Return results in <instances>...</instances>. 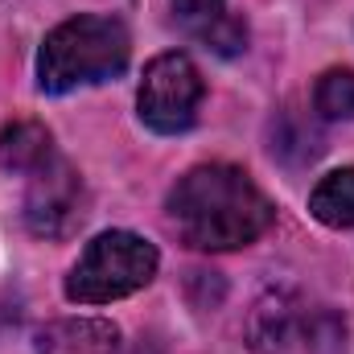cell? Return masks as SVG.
Returning a JSON list of instances; mask_svg holds the SVG:
<instances>
[{
    "label": "cell",
    "mask_w": 354,
    "mask_h": 354,
    "mask_svg": "<svg viewBox=\"0 0 354 354\" xmlns=\"http://www.w3.org/2000/svg\"><path fill=\"white\" fill-rule=\"evenodd\" d=\"M292 326H297V317H292V305L284 301V297H268L256 305V313H252V346L260 354H284L292 342Z\"/></svg>",
    "instance_id": "obj_9"
},
{
    "label": "cell",
    "mask_w": 354,
    "mask_h": 354,
    "mask_svg": "<svg viewBox=\"0 0 354 354\" xmlns=\"http://www.w3.org/2000/svg\"><path fill=\"white\" fill-rule=\"evenodd\" d=\"M309 214L334 231L354 227V169H334L322 177L309 194Z\"/></svg>",
    "instance_id": "obj_8"
},
{
    "label": "cell",
    "mask_w": 354,
    "mask_h": 354,
    "mask_svg": "<svg viewBox=\"0 0 354 354\" xmlns=\"http://www.w3.org/2000/svg\"><path fill=\"white\" fill-rule=\"evenodd\" d=\"M313 107L322 120H354V71H326L313 87Z\"/></svg>",
    "instance_id": "obj_10"
},
{
    "label": "cell",
    "mask_w": 354,
    "mask_h": 354,
    "mask_svg": "<svg viewBox=\"0 0 354 354\" xmlns=\"http://www.w3.org/2000/svg\"><path fill=\"white\" fill-rule=\"evenodd\" d=\"M157 248L136 231H103L95 235L66 276V297L75 305H111L120 297L140 292L157 276Z\"/></svg>",
    "instance_id": "obj_3"
},
{
    "label": "cell",
    "mask_w": 354,
    "mask_h": 354,
    "mask_svg": "<svg viewBox=\"0 0 354 354\" xmlns=\"http://www.w3.org/2000/svg\"><path fill=\"white\" fill-rule=\"evenodd\" d=\"M169 223L198 252H235L264 235L276 218L268 194L235 165H198L169 189Z\"/></svg>",
    "instance_id": "obj_1"
},
{
    "label": "cell",
    "mask_w": 354,
    "mask_h": 354,
    "mask_svg": "<svg viewBox=\"0 0 354 354\" xmlns=\"http://www.w3.org/2000/svg\"><path fill=\"white\" fill-rule=\"evenodd\" d=\"M174 12L189 25V29H198V25L214 21V17L227 12V8H223V0H174Z\"/></svg>",
    "instance_id": "obj_12"
},
{
    "label": "cell",
    "mask_w": 354,
    "mask_h": 354,
    "mask_svg": "<svg viewBox=\"0 0 354 354\" xmlns=\"http://www.w3.org/2000/svg\"><path fill=\"white\" fill-rule=\"evenodd\" d=\"M54 157V136L33 124V120H17L0 132V169L8 174H33Z\"/></svg>",
    "instance_id": "obj_7"
},
{
    "label": "cell",
    "mask_w": 354,
    "mask_h": 354,
    "mask_svg": "<svg viewBox=\"0 0 354 354\" xmlns=\"http://www.w3.org/2000/svg\"><path fill=\"white\" fill-rule=\"evenodd\" d=\"M194 33H198L214 54H239V50L248 46V29H243V21H239V17H231V12H218L214 21L198 25Z\"/></svg>",
    "instance_id": "obj_11"
},
{
    "label": "cell",
    "mask_w": 354,
    "mask_h": 354,
    "mask_svg": "<svg viewBox=\"0 0 354 354\" xmlns=\"http://www.w3.org/2000/svg\"><path fill=\"white\" fill-rule=\"evenodd\" d=\"M120 330L107 317H62L37 334V354H115Z\"/></svg>",
    "instance_id": "obj_6"
},
{
    "label": "cell",
    "mask_w": 354,
    "mask_h": 354,
    "mask_svg": "<svg viewBox=\"0 0 354 354\" xmlns=\"http://www.w3.org/2000/svg\"><path fill=\"white\" fill-rule=\"evenodd\" d=\"M198 103H202V75L189 62V54L169 50L145 66V79L136 91V115L145 128L177 136L198 120Z\"/></svg>",
    "instance_id": "obj_4"
},
{
    "label": "cell",
    "mask_w": 354,
    "mask_h": 354,
    "mask_svg": "<svg viewBox=\"0 0 354 354\" xmlns=\"http://www.w3.org/2000/svg\"><path fill=\"white\" fill-rule=\"evenodd\" d=\"M83 223V177L58 153L29 174L25 189V227L41 239H62Z\"/></svg>",
    "instance_id": "obj_5"
},
{
    "label": "cell",
    "mask_w": 354,
    "mask_h": 354,
    "mask_svg": "<svg viewBox=\"0 0 354 354\" xmlns=\"http://www.w3.org/2000/svg\"><path fill=\"white\" fill-rule=\"evenodd\" d=\"M132 58V37L124 21L79 12L62 25H54L37 50V87L46 95H66L79 87L107 83L124 75Z\"/></svg>",
    "instance_id": "obj_2"
}]
</instances>
